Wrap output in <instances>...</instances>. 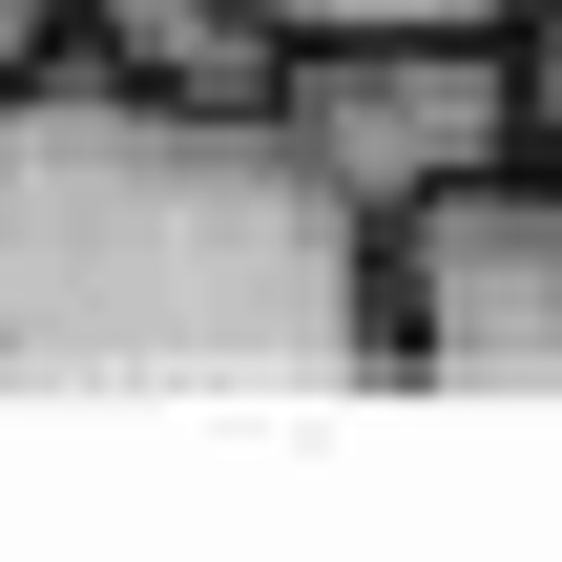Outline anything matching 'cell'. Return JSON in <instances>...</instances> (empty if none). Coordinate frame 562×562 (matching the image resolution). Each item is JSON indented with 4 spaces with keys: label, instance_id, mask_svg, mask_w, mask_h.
I'll use <instances>...</instances> for the list:
<instances>
[{
    "label": "cell",
    "instance_id": "1",
    "mask_svg": "<svg viewBox=\"0 0 562 562\" xmlns=\"http://www.w3.org/2000/svg\"><path fill=\"white\" fill-rule=\"evenodd\" d=\"M396 375L375 209L292 104L146 63H0V396H355Z\"/></svg>",
    "mask_w": 562,
    "mask_h": 562
},
{
    "label": "cell",
    "instance_id": "2",
    "mask_svg": "<svg viewBox=\"0 0 562 562\" xmlns=\"http://www.w3.org/2000/svg\"><path fill=\"white\" fill-rule=\"evenodd\" d=\"M271 104L313 125V167H334V188H355L375 229L542 146V83H521V21H396V42H292V83H271Z\"/></svg>",
    "mask_w": 562,
    "mask_h": 562
},
{
    "label": "cell",
    "instance_id": "3",
    "mask_svg": "<svg viewBox=\"0 0 562 562\" xmlns=\"http://www.w3.org/2000/svg\"><path fill=\"white\" fill-rule=\"evenodd\" d=\"M375 271H396V375L417 396H562V146L396 209Z\"/></svg>",
    "mask_w": 562,
    "mask_h": 562
},
{
    "label": "cell",
    "instance_id": "4",
    "mask_svg": "<svg viewBox=\"0 0 562 562\" xmlns=\"http://www.w3.org/2000/svg\"><path fill=\"white\" fill-rule=\"evenodd\" d=\"M83 42L146 63V83H188V104H271L292 83V21L271 0H83Z\"/></svg>",
    "mask_w": 562,
    "mask_h": 562
},
{
    "label": "cell",
    "instance_id": "5",
    "mask_svg": "<svg viewBox=\"0 0 562 562\" xmlns=\"http://www.w3.org/2000/svg\"><path fill=\"white\" fill-rule=\"evenodd\" d=\"M292 42H396V21H521V0H271Z\"/></svg>",
    "mask_w": 562,
    "mask_h": 562
},
{
    "label": "cell",
    "instance_id": "6",
    "mask_svg": "<svg viewBox=\"0 0 562 562\" xmlns=\"http://www.w3.org/2000/svg\"><path fill=\"white\" fill-rule=\"evenodd\" d=\"M521 83H542V146H562V0H521Z\"/></svg>",
    "mask_w": 562,
    "mask_h": 562
},
{
    "label": "cell",
    "instance_id": "7",
    "mask_svg": "<svg viewBox=\"0 0 562 562\" xmlns=\"http://www.w3.org/2000/svg\"><path fill=\"white\" fill-rule=\"evenodd\" d=\"M63 21H83V0H0V63H42V42H63Z\"/></svg>",
    "mask_w": 562,
    "mask_h": 562
}]
</instances>
